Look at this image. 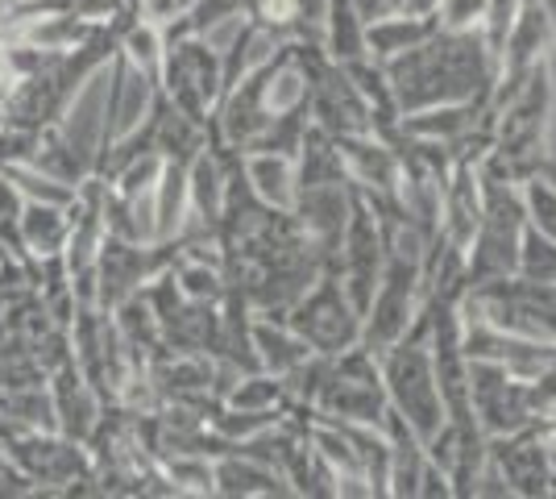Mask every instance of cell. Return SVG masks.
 I'll return each mask as SVG.
<instances>
[{"label":"cell","instance_id":"4","mask_svg":"<svg viewBox=\"0 0 556 499\" xmlns=\"http://www.w3.org/2000/svg\"><path fill=\"white\" fill-rule=\"evenodd\" d=\"M282 321L325 358L341 354V350L362 341V312L353 309V300L345 296V284H341L337 271H320L316 284L291 304V312Z\"/></svg>","mask_w":556,"mask_h":499},{"label":"cell","instance_id":"21","mask_svg":"<svg viewBox=\"0 0 556 499\" xmlns=\"http://www.w3.org/2000/svg\"><path fill=\"white\" fill-rule=\"evenodd\" d=\"M170 279L175 287L184 291L187 300H195V304H220V296H225V266H216V262H204V259H179L170 262Z\"/></svg>","mask_w":556,"mask_h":499},{"label":"cell","instance_id":"26","mask_svg":"<svg viewBox=\"0 0 556 499\" xmlns=\"http://www.w3.org/2000/svg\"><path fill=\"white\" fill-rule=\"evenodd\" d=\"M523 204H528V225L556 241V184H548L544 175L523 179Z\"/></svg>","mask_w":556,"mask_h":499},{"label":"cell","instance_id":"31","mask_svg":"<svg viewBox=\"0 0 556 499\" xmlns=\"http://www.w3.org/2000/svg\"><path fill=\"white\" fill-rule=\"evenodd\" d=\"M4 34H9V29H0V38H4Z\"/></svg>","mask_w":556,"mask_h":499},{"label":"cell","instance_id":"5","mask_svg":"<svg viewBox=\"0 0 556 499\" xmlns=\"http://www.w3.org/2000/svg\"><path fill=\"white\" fill-rule=\"evenodd\" d=\"M159 92L184 109L187 117H195L200 125H212V113L225 96L220 84V54L204 42V38H175L166 42L163 72H159Z\"/></svg>","mask_w":556,"mask_h":499},{"label":"cell","instance_id":"20","mask_svg":"<svg viewBox=\"0 0 556 499\" xmlns=\"http://www.w3.org/2000/svg\"><path fill=\"white\" fill-rule=\"evenodd\" d=\"M154 209H159V241H175L187 216V163L166 159L163 175L154 184Z\"/></svg>","mask_w":556,"mask_h":499},{"label":"cell","instance_id":"16","mask_svg":"<svg viewBox=\"0 0 556 499\" xmlns=\"http://www.w3.org/2000/svg\"><path fill=\"white\" fill-rule=\"evenodd\" d=\"M320 184H349L345 159H341L337 138L328 129H320L316 121H307L300 150H295V191L320 188Z\"/></svg>","mask_w":556,"mask_h":499},{"label":"cell","instance_id":"8","mask_svg":"<svg viewBox=\"0 0 556 499\" xmlns=\"http://www.w3.org/2000/svg\"><path fill=\"white\" fill-rule=\"evenodd\" d=\"M556 54V17L548 0H523L515 22H510L503 50H498V75H494V92L515 88L523 75L548 63Z\"/></svg>","mask_w":556,"mask_h":499},{"label":"cell","instance_id":"15","mask_svg":"<svg viewBox=\"0 0 556 499\" xmlns=\"http://www.w3.org/2000/svg\"><path fill=\"white\" fill-rule=\"evenodd\" d=\"M254 354H257V366L262 371H270L278 379H287V375H295L307 358L316 354L307 341H303L300 333L291 329L287 321H270V316H254Z\"/></svg>","mask_w":556,"mask_h":499},{"label":"cell","instance_id":"1","mask_svg":"<svg viewBox=\"0 0 556 499\" xmlns=\"http://www.w3.org/2000/svg\"><path fill=\"white\" fill-rule=\"evenodd\" d=\"M403 113L494 92L498 59L482 29H437L428 42L382 63Z\"/></svg>","mask_w":556,"mask_h":499},{"label":"cell","instance_id":"6","mask_svg":"<svg viewBox=\"0 0 556 499\" xmlns=\"http://www.w3.org/2000/svg\"><path fill=\"white\" fill-rule=\"evenodd\" d=\"M486 458L507 483V496L548 499L553 496V450L544 425H523L503 437H486Z\"/></svg>","mask_w":556,"mask_h":499},{"label":"cell","instance_id":"23","mask_svg":"<svg viewBox=\"0 0 556 499\" xmlns=\"http://www.w3.org/2000/svg\"><path fill=\"white\" fill-rule=\"evenodd\" d=\"M170 496H212V458L204 453H166L159 458Z\"/></svg>","mask_w":556,"mask_h":499},{"label":"cell","instance_id":"25","mask_svg":"<svg viewBox=\"0 0 556 499\" xmlns=\"http://www.w3.org/2000/svg\"><path fill=\"white\" fill-rule=\"evenodd\" d=\"M519 279L528 284H556V241L544 238L535 225L523 229V241H519Z\"/></svg>","mask_w":556,"mask_h":499},{"label":"cell","instance_id":"17","mask_svg":"<svg viewBox=\"0 0 556 499\" xmlns=\"http://www.w3.org/2000/svg\"><path fill=\"white\" fill-rule=\"evenodd\" d=\"M241 175L250 179V188L270 204L291 213L295 204V159L278 154V150H245L241 154Z\"/></svg>","mask_w":556,"mask_h":499},{"label":"cell","instance_id":"10","mask_svg":"<svg viewBox=\"0 0 556 499\" xmlns=\"http://www.w3.org/2000/svg\"><path fill=\"white\" fill-rule=\"evenodd\" d=\"M159 104V79L146 75L141 67H134L121 50L113 54V67H109V125H104V150L121 138H129L141 121L154 113ZM100 150V154H104Z\"/></svg>","mask_w":556,"mask_h":499},{"label":"cell","instance_id":"29","mask_svg":"<svg viewBox=\"0 0 556 499\" xmlns=\"http://www.w3.org/2000/svg\"><path fill=\"white\" fill-rule=\"evenodd\" d=\"M9 4L17 9V17H22V13H34V9H42V0H9Z\"/></svg>","mask_w":556,"mask_h":499},{"label":"cell","instance_id":"12","mask_svg":"<svg viewBox=\"0 0 556 499\" xmlns=\"http://www.w3.org/2000/svg\"><path fill=\"white\" fill-rule=\"evenodd\" d=\"M47 379H50L47 383L50 404H54V428H59L63 437H71V441H88L92 428L100 425V416H104V408H100L104 396L84 379V371H79L75 362L50 371Z\"/></svg>","mask_w":556,"mask_h":499},{"label":"cell","instance_id":"19","mask_svg":"<svg viewBox=\"0 0 556 499\" xmlns=\"http://www.w3.org/2000/svg\"><path fill=\"white\" fill-rule=\"evenodd\" d=\"M320 47L332 63L366 59V17L357 13L353 0H328L325 22H320Z\"/></svg>","mask_w":556,"mask_h":499},{"label":"cell","instance_id":"7","mask_svg":"<svg viewBox=\"0 0 556 499\" xmlns=\"http://www.w3.org/2000/svg\"><path fill=\"white\" fill-rule=\"evenodd\" d=\"M469 400H473V416H478L486 437H503V433H515L523 425H535L528 379L510 375L498 362L469 358Z\"/></svg>","mask_w":556,"mask_h":499},{"label":"cell","instance_id":"18","mask_svg":"<svg viewBox=\"0 0 556 499\" xmlns=\"http://www.w3.org/2000/svg\"><path fill=\"white\" fill-rule=\"evenodd\" d=\"M67 229V204H38V200H25L22 204V246L29 262L63 254Z\"/></svg>","mask_w":556,"mask_h":499},{"label":"cell","instance_id":"27","mask_svg":"<svg viewBox=\"0 0 556 499\" xmlns=\"http://www.w3.org/2000/svg\"><path fill=\"white\" fill-rule=\"evenodd\" d=\"M490 13V0H437L441 29H482Z\"/></svg>","mask_w":556,"mask_h":499},{"label":"cell","instance_id":"11","mask_svg":"<svg viewBox=\"0 0 556 499\" xmlns=\"http://www.w3.org/2000/svg\"><path fill=\"white\" fill-rule=\"evenodd\" d=\"M341 159H345V175L357 191H370V196H399L403 188V163L394 154L391 142L366 134H341Z\"/></svg>","mask_w":556,"mask_h":499},{"label":"cell","instance_id":"13","mask_svg":"<svg viewBox=\"0 0 556 499\" xmlns=\"http://www.w3.org/2000/svg\"><path fill=\"white\" fill-rule=\"evenodd\" d=\"M212 496H291V483L275 466L229 450L212 458Z\"/></svg>","mask_w":556,"mask_h":499},{"label":"cell","instance_id":"28","mask_svg":"<svg viewBox=\"0 0 556 499\" xmlns=\"http://www.w3.org/2000/svg\"><path fill=\"white\" fill-rule=\"evenodd\" d=\"M191 9H195V0H138V17L154 22L159 29L184 22Z\"/></svg>","mask_w":556,"mask_h":499},{"label":"cell","instance_id":"9","mask_svg":"<svg viewBox=\"0 0 556 499\" xmlns=\"http://www.w3.org/2000/svg\"><path fill=\"white\" fill-rule=\"evenodd\" d=\"M349 209H353V184H320V188L295 191L291 216L300 221L312 246L325 254L328 271H337V250H341V234L349 225Z\"/></svg>","mask_w":556,"mask_h":499},{"label":"cell","instance_id":"32","mask_svg":"<svg viewBox=\"0 0 556 499\" xmlns=\"http://www.w3.org/2000/svg\"><path fill=\"white\" fill-rule=\"evenodd\" d=\"M0 262H4V250H0Z\"/></svg>","mask_w":556,"mask_h":499},{"label":"cell","instance_id":"14","mask_svg":"<svg viewBox=\"0 0 556 499\" xmlns=\"http://www.w3.org/2000/svg\"><path fill=\"white\" fill-rule=\"evenodd\" d=\"M437 29H441L437 9H428V13H387V17H374V22H366V54H370L374 63H387L394 54L428 42Z\"/></svg>","mask_w":556,"mask_h":499},{"label":"cell","instance_id":"3","mask_svg":"<svg viewBox=\"0 0 556 499\" xmlns=\"http://www.w3.org/2000/svg\"><path fill=\"white\" fill-rule=\"evenodd\" d=\"M378 371L387 387V404L416 428V437L428 446L444 428V400L432 371V350H428V316L419 309L416 325L403 333L394 346L378 350Z\"/></svg>","mask_w":556,"mask_h":499},{"label":"cell","instance_id":"2","mask_svg":"<svg viewBox=\"0 0 556 499\" xmlns=\"http://www.w3.org/2000/svg\"><path fill=\"white\" fill-rule=\"evenodd\" d=\"M478 184H482V221L465 254V284L482 287L490 279H507L519 271V241L528 229V204L523 184H515L490 154L478 159Z\"/></svg>","mask_w":556,"mask_h":499},{"label":"cell","instance_id":"24","mask_svg":"<svg viewBox=\"0 0 556 499\" xmlns=\"http://www.w3.org/2000/svg\"><path fill=\"white\" fill-rule=\"evenodd\" d=\"M0 175L22 191V200H38V204H71V200H75V188H71V184H59L54 175L38 171L34 163L4 166Z\"/></svg>","mask_w":556,"mask_h":499},{"label":"cell","instance_id":"30","mask_svg":"<svg viewBox=\"0 0 556 499\" xmlns=\"http://www.w3.org/2000/svg\"><path fill=\"white\" fill-rule=\"evenodd\" d=\"M4 96H9V84L0 79V117H4Z\"/></svg>","mask_w":556,"mask_h":499},{"label":"cell","instance_id":"22","mask_svg":"<svg viewBox=\"0 0 556 499\" xmlns=\"http://www.w3.org/2000/svg\"><path fill=\"white\" fill-rule=\"evenodd\" d=\"M116 50H121V54H125L134 67H141L146 75H154V79H159V72H163V54H166V38H163V29H159L154 22L134 17V22L121 29Z\"/></svg>","mask_w":556,"mask_h":499}]
</instances>
